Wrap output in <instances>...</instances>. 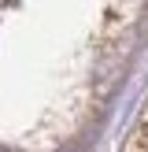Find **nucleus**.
<instances>
[{
	"label": "nucleus",
	"instance_id": "nucleus-1",
	"mask_svg": "<svg viewBox=\"0 0 148 152\" xmlns=\"http://www.w3.org/2000/svg\"><path fill=\"white\" fill-rule=\"evenodd\" d=\"M130 152H148V111H144V119H141L137 134H133V145H130Z\"/></svg>",
	"mask_w": 148,
	"mask_h": 152
}]
</instances>
